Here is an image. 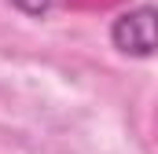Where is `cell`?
<instances>
[{
  "instance_id": "7a4b0ae2",
  "label": "cell",
  "mask_w": 158,
  "mask_h": 154,
  "mask_svg": "<svg viewBox=\"0 0 158 154\" xmlns=\"http://www.w3.org/2000/svg\"><path fill=\"white\" fill-rule=\"evenodd\" d=\"M52 4H55V0H11V7L22 11V15H30V18H44V15L52 11Z\"/></svg>"
},
{
  "instance_id": "6da1fadb",
  "label": "cell",
  "mask_w": 158,
  "mask_h": 154,
  "mask_svg": "<svg viewBox=\"0 0 158 154\" xmlns=\"http://www.w3.org/2000/svg\"><path fill=\"white\" fill-rule=\"evenodd\" d=\"M110 44L121 55L147 59L158 51V4H140L110 22Z\"/></svg>"
}]
</instances>
